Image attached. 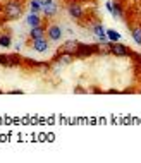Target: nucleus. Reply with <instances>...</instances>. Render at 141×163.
I'll return each instance as SVG.
<instances>
[{
  "instance_id": "obj_1",
  "label": "nucleus",
  "mask_w": 141,
  "mask_h": 163,
  "mask_svg": "<svg viewBox=\"0 0 141 163\" xmlns=\"http://www.w3.org/2000/svg\"><path fill=\"white\" fill-rule=\"evenodd\" d=\"M5 14H7L9 19H19L22 14V9L17 2H9L7 7H5Z\"/></svg>"
},
{
  "instance_id": "obj_2",
  "label": "nucleus",
  "mask_w": 141,
  "mask_h": 163,
  "mask_svg": "<svg viewBox=\"0 0 141 163\" xmlns=\"http://www.w3.org/2000/svg\"><path fill=\"white\" fill-rule=\"evenodd\" d=\"M41 11H43V14H45V15L52 17V15H55V14H57L59 7H57L55 0H45L43 5H41Z\"/></svg>"
},
{
  "instance_id": "obj_3",
  "label": "nucleus",
  "mask_w": 141,
  "mask_h": 163,
  "mask_svg": "<svg viewBox=\"0 0 141 163\" xmlns=\"http://www.w3.org/2000/svg\"><path fill=\"white\" fill-rule=\"evenodd\" d=\"M110 52H112V55H115V57H126L127 53H129V48L115 41V43L110 45Z\"/></svg>"
},
{
  "instance_id": "obj_4",
  "label": "nucleus",
  "mask_w": 141,
  "mask_h": 163,
  "mask_svg": "<svg viewBox=\"0 0 141 163\" xmlns=\"http://www.w3.org/2000/svg\"><path fill=\"white\" fill-rule=\"evenodd\" d=\"M78 50H79V43H76V41H67L62 48H60V53L66 52V55H76Z\"/></svg>"
},
{
  "instance_id": "obj_5",
  "label": "nucleus",
  "mask_w": 141,
  "mask_h": 163,
  "mask_svg": "<svg viewBox=\"0 0 141 163\" xmlns=\"http://www.w3.org/2000/svg\"><path fill=\"white\" fill-rule=\"evenodd\" d=\"M60 38H62V29H60V26H57V24L50 26L48 28V40L50 41H59Z\"/></svg>"
},
{
  "instance_id": "obj_6",
  "label": "nucleus",
  "mask_w": 141,
  "mask_h": 163,
  "mask_svg": "<svg viewBox=\"0 0 141 163\" xmlns=\"http://www.w3.org/2000/svg\"><path fill=\"white\" fill-rule=\"evenodd\" d=\"M33 48L36 50V52L43 53L48 50V41L45 40V38H38V40H33Z\"/></svg>"
},
{
  "instance_id": "obj_7",
  "label": "nucleus",
  "mask_w": 141,
  "mask_h": 163,
  "mask_svg": "<svg viewBox=\"0 0 141 163\" xmlns=\"http://www.w3.org/2000/svg\"><path fill=\"white\" fill-rule=\"evenodd\" d=\"M93 33H95V36L100 40V43H108L107 41V34H105V31H103V26L95 24V26H93Z\"/></svg>"
},
{
  "instance_id": "obj_8",
  "label": "nucleus",
  "mask_w": 141,
  "mask_h": 163,
  "mask_svg": "<svg viewBox=\"0 0 141 163\" xmlns=\"http://www.w3.org/2000/svg\"><path fill=\"white\" fill-rule=\"evenodd\" d=\"M43 36H45V29L41 28V24H40V26L31 28V33H30L31 40H38V38H43Z\"/></svg>"
},
{
  "instance_id": "obj_9",
  "label": "nucleus",
  "mask_w": 141,
  "mask_h": 163,
  "mask_svg": "<svg viewBox=\"0 0 141 163\" xmlns=\"http://www.w3.org/2000/svg\"><path fill=\"white\" fill-rule=\"evenodd\" d=\"M26 24L28 26H31V28H34V26H40L41 24V19L38 17V14H28V17H26Z\"/></svg>"
},
{
  "instance_id": "obj_10",
  "label": "nucleus",
  "mask_w": 141,
  "mask_h": 163,
  "mask_svg": "<svg viewBox=\"0 0 141 163\" xmlns=\"http://www.w3.org/2000/svg\"><path fill=\"white\" fill-rule=\"evenodd\" d=\"M69 14L72 15V17H81L83 15V7L81 5H78V4H72V5H69Z\"/></svg>"
},
{
  "instance_id": "obj_11",
  "label": "nucleus",
  "mask_w": 141,
  "mask_h": 163,
  "mask_svg": "<svg viewBox=\"0 0 141 163\" xmlns=\"http://www.w3.org/2000/svg\"><path fill=\"white\" fill-rule=\"evenodd\" d=\"M105 34H107V40L114 41V43L121 40V34L117 33V31H114V29H107V31H105Z\"/></svg>"
},
{
  "instance_id": "obj_12",
  "label": "nucleus",
  "mask_w": 141,
  "mask_h": 163,
  "mask_svg": "<svg viewBox=\"0 0 141 163\" xmlns=\"http://www.w3.org/2000/svg\"><path fill=\"white\" fill-rule=\"evenodd\" d=\"M41 5H43L41 0H31V12H33V14H38V12L41 11Z\"/></svg>"
},
{
  "instance_id": "obj_13",
  "label": "nucleus",
  "mask_w": 141,
  "mask_h": 163,
  "mask_svg": "<svg viewBox=\"0 0 141 163\" xmlns=\"http://www.w3.org/2000/svg\"><path fill=\"white\" fill-rule=\"evenodd\" d=\"M133 40L136 41L138 45H141V28H133Z\"/></svg>"
},
{
  "instance_id": "obj_14",
  "label": "nucleus",
  "mask_w": 141,
  "mask_h": 163,
  "mask_svg": "<svg viewBox=\"0 0 141 163\" xmlns=\"http://www.w3.org/2000/svg\"><path fill=\"white\" fill-rule=\"evenodd\" d=\"M11 36L9 34H4V36H0V46H4V48H7V46H11Z\"/></svg>"
}]
</instances>
